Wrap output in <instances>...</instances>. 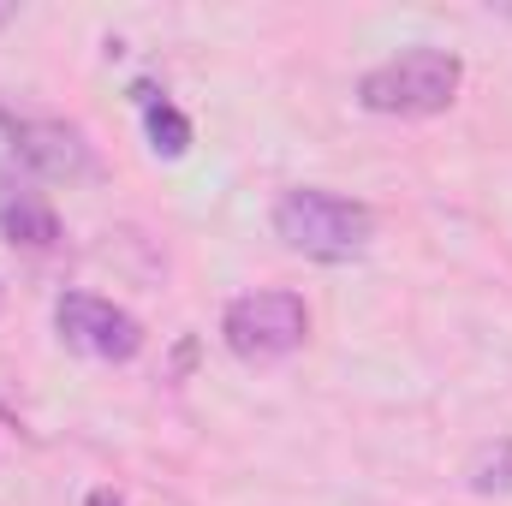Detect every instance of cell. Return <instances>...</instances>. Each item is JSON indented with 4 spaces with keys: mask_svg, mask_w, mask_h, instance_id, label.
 I'll list each match as a JSON object with an SVG mask.
<instances>
[{
    "mask_svg": "<svg viewBox=\"0 0 512 506\" xmlns=\"http://www.w3.org/2000/svg\"><path fill=\"white\" fill-rule=\"evenodd\" d=\"M465 84V60L447 48H405L382 66H370L358 78V108L364 114H387V120H429L447 114L459 102Z\"/></svg>",
    "mask_w": 512,
    "mask_h": 506,
    "instance_id": "6da1fadb",
    "label": "cell"
},
{
    "mask_svg": "<svg viewBox=\"0 0 512 506\" xmlns=\"http://www.w3.org/2000/svg\"><path fill=\"white\" fill-rule=\"evenodd\" d=\"M274 233L310 262H352L376 239V209L322 185H298L274 203Z\"/></svg>",
    "mask_w": 512,
    "mask_h": 506,
    "instance_id": "7a4b0ae2",
    "label": "cell"
},
{
    "mask_svg": "<svg viewBox=\"0 0 512 506\" xmlns=\"http://www.w3.org/2000/svg\"><path fill=\"white\" fill-rule=\"evenodd\" d=\"M304 334H310V310L298 292H245L221 316V340L239 364H280L304 346Z\"/></svg>",
    "mask_w": 512,
    "mask_h": 506,
    "instance_id": "3957f363",
    "label": "cell"
},
{
    "mask_svg": "<svg viewBox=\"0 0 512 506\" xmlns=\"http://www.w3.org/2000/svg\"><path fill=\"white\" fill-rule=\"evenodd\" d=\"M54 328L72 352H84L96 364H131L143 352V322L131 310H120L114 298H96V292H60Z\"/></svg>",
    "mask_w": 512,
    "mask_h": 506,
    "instance_id": "277c9868",
    "label": "cell"
},
{
    "mask_svg": "<svg viewBox=\"0 0 512 506\" xmlns=\"http://www.w3.org/2000/svg\"><path fill=\"white\" fill-rule=\"evenodd\" d=\"M12 149L42 179H90L96 173V149L84 143V131L66 126V120H18L12 126Z\"/></svg>",
    "mask_w": 512,
    "mask_h": 506,
    "instance_id": "5b68a950",
    "label": "cell"
},
{
    "mask_svg": "<svg viewBox=\"0 0 512 506\" xmlns=\"http://www.w3.org/2000/svg\"><path fill=\"white\" fill-rule=\"evenodd\" d=\"M0 233L24 251H54L60 245V215L42 191L30 185H0Z\"/></svg>",
    "mask_w": 512,
    "mask_h": 506,
    "instance_id": "8992f818",
    "label": "cell"
},
{
    "mask_svg": "<svg viewBox=\"0 0 512 506\" xmlns=\"http://www.w3.org/2000/svg\"><path fill=\"white\" fill-rule=\"evenodd\" d=\"M137 102H143V126H149V149L155 155H167V161H179L185 149H191V120L167 102V96H155L149 84H137Z\"/></svg>",
    "mask_w": 512,
    "mask_h": 506,
    "instance_id": "52a82bcc",
    "label": "cell"
},
{
    "mask_svg": "<svg viewBox=\"0 0 512 506\" xmlns=\"http://www.w3.org/2000/svg\"><path fill=\"white\" fill-rule=\"evenodd\" d=\"M465 483H471V495H512V435H495L471 453Z\"/></svg>",
    "mask_w": 512,
    "mask_h": 506,
    "instance_id": "ba28073f",
    "label": "cell"
},
{
    "mask_svg": "<svg viewBox=\"0 0 512 506\" xmlns=\"http://www.w3.org/2000/svg\"><path fill=\"white\" fill-rule=\"evenodd\" d=\"M90 506H126V501H120L114 489H96V495H90Z\"/></svg>",
    "mask_w": 512,
    "mask_h": 506,
    "instance_id": "9c48e42d",
    "label": "cell"
}]
</instances>
